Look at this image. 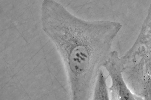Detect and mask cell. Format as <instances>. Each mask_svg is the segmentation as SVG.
I'll use <instances>...</instances> for the list:
<instances>
[{"label":"cell","instance_id":"6da1fadb","mask_svg":"<svg viewBox=\"0 0 151 100\" xmlns=\"http://www.w3.org/2000/svg\"><path fill=\"white\" fill-rule=\"evenodd\" d=\"M41 18L43 30L63 62L71 99L91 100L96 77L112 51L121 23L85 21L54 0L43 1Z\"/></svg>","mask_w":151,"mask_h":100},{"label":"cell","instance_id":"7a4b0ae2","mask_svg":"<svg viewBox=\"0 0 151 100\" xmlns=\"http://www.w3.org/2000/svg\"><path fill=\"white\" fill-rule=\"evenodd\" d=\"M103 67L107 71L111 81L109 87L110 100H141L132 92L124 79L120 56L118 52L111 51Z\"/></svg>","mask_w":151,"mask_h":100},{"label":"cell","instance_id":"3957f363","mask_svg":"<svg viewBox=\"0 0 151 100\" xmlns=\"http://www.w3.org/2000/svg\"><path fill=\"white\" fill-rule=\"evenodd\" d=\"M108 77L104 74L103 68L98 72L93 87L91 100H110L109 89L108 86Z\"/></svg>","mask_w":151,"mask_h":100}]
</instances>
